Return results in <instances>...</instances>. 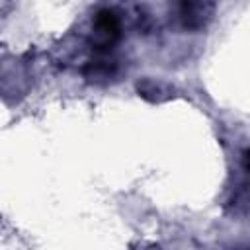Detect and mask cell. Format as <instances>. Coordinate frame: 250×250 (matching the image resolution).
Here are the masks:
<instances>
[{
    "instance_id": "3957f363",
    "label": "cell",
    "mask_w": 250,
    "mask_h": 250,
    "mask_svg": "<svg viewBox=\"0 0 250 250\" xmlns=\"http://www.w3.org/2000/svg\"><path fill=\"white\" fill-rule=\"evenodd\" d=\"M137 92L139 96L150 100V102H164L172 98V88L162 84V82H154V80H143L137 84Z\"/></svg>"
},
{
    "instance_id": "7a4b0ae2",
    "label": "cell",
    "mask_w": 250,
    "mask_h": 250,
    "mask_svg": "<svg viewBox=\"0 0 250 250\" xmlns=\"http://www.w3.org/2000/svg\"><path fill=\"white\" fill-rule=\"evenodd\" d=\"M94 45L100 51L111 49V45L121 37V20L113 10H102L96 14L92 23Z\"/></svg>"
},
{
    "instance_id": "6da1fadb",
    "label": "cell",
    "mask_w": 250,
    "mask_h": 250,
    "mask_svg": "<svg viewBox=\"0 0 250 250\" xmlns=\"http://www.w3.org/2000/svg\"><path fill=\"white\" fill-rule=\"evenodd\" d=\"M213 0H174V18L188 31H199L213 20Z\"/></svg>"
}]
</instances>
